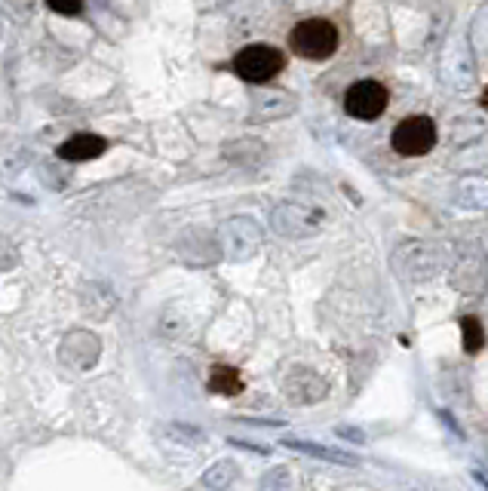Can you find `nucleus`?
Here are the masks:
<instances>
[{"label": "nucleus", "instance_id": "obj_5", "mask_svg": "<svg viewBox=\"0 0 488 491\" xmlns=\"http://www.w3.org/2000/svg\"><path fill=\"white\" fill-rule=\"evenodd\" d=\"M105 139L98 135H90V133H77L71 135L68 142L59 148V157L62 160H71V163H86V160H96V157L105 154Z\"/></svg>", "mask_w": 488, "mask_h": 491}, {"label": "nucleus", "instance_id": "obj_1", "mask_svg": "<svg viewBox=\"0 0 488 491\" xmlns=\"http://www.w3.org/2000/svg\"><path fill=\"white\" fill-rule=\"evenodd\" d=\"M292 53L311 62H326L338 49V28L329 19H304L289 34Z\"/></svg>", "mask_w": 488, "mask_h": 491}, {"label": "nucleus", "instance_id": "obj_9", "mask_svg": "<svg viewBox=\"0 0 488 491\" xmlns=\"http://www.w3.org/2000/svg\"><path fill=\"white\" fill-rule=\"evenodd\" d=\"M483 108L488 111V86H485V92H483Z\"/></svg>", "mask_w": 488, "mask_h": 491}, {"label": "nucleus", "instance_id": "obj_2", "mask_svg": "<svg viewBox=\"0 0 488 491\" xmlns=\"http://www.w3.org/2000/svg\"><path fill=\"white\" fill-rule=\"evenodd\" d=\"M283 53L277 47H268V43H253V47L240 49L234 59V71L236 77H243L246 83H268L283 71Z\"/></svg>", "mask_w": 488, "mask_h": 491}, {"label": "nucleus", "instance_id": "obj_3", "mask_svg": "<svg viewBox=\"0 0 488 491\" xmlns=\"http://www.w3.org/2000/svg\"><path fill=\"white\" fill-rule=\"evenodd\" d=\"M436 144V126L430 117H406L393 129V151L403 157H424Z\"/></svg>", "mask_w": 488, "mask_h": 491}, {"label": "nucleus", "instance_id": "obj_8", "mask_svg": "<svg viewBox=\"0 0 488 491\" xmlns=\"http://www.w3.org/2000/svg\"><path fill=\"white\" fill-rule=\"evenodd\" d=\"M49 6H53L56 13H62V16H77L83 6V0H47Z\"/></svg>", "mask_w": 488, "mask_h": 491}, {"label": "nucleus", "instance_id": "obj_4", "mask_svg": "<svg viewBox=\"0 0 488 491\" xmlns=\"http://www.w3.org/2000/svg\"><path fill=\"white\" fill-rule=\"evenodd\" d=\"M344 111L356 120H378L387 111V90L378 81H360L344 96Z\"/></svg>", "mask_w": 488, "mask_h": 491}, {"label": "nucleus", "instance_id": "obj_6", "mask_svg": "<svg viewBox=\"0 0 488 491\" xmlns=\"http://www.w3.org/2000/svg\"><path fill=\"white\" fill-rule=\"evenodd\" d=\"M210 390L212 393H221V396H236L243 390V381L236 375V368L231 366H215L212 375H210Z\"/></svg>", "mask_w": 488, "mask_h": 491}, {"label": "nucleus", "instance_id": "obj_7", "mask_svg": "<svg viewBox=\"0 0 488 491\" xmlns=\"http://www.w3.org/2000/svg\"><path fill=\"white\" fill-rule=\"evenodd\" d=\"M461 341H464V350L467 353H479L485 348V332H483V323L476 316H464L461 320Z\"/></svg>", "mask_w": 488, "mask_h": 491}]
</instances>
